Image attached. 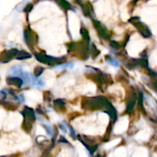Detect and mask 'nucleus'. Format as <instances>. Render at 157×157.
Masks as SVG:
<instances>
[{
    "label": "nucleus",
    "mask_w": 157,
    "mask_h": 157,
    "mask_svg": "<svg viewBox=\"0 0 157 157\" xmlns=\"http://www.w3.org/2000/svg\"><path fill=\"white\" fill-rule=\"evenodd\" d=\"M17 52L15 49H12L9 51H4L0 54V62L1 63H6L9 61H10L12 58L15 55V53Z\"/></svg>",
    "instance_id": "obj_1"
}]
</instances>
